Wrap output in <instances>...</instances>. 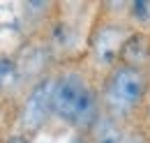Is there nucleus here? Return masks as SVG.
Masks as SVG:
<instances>
[{
    "label": "nucleus",
    "instance_id": "f257e3e1",
    "mask_svg": "<svg viewBox=\"0 0 150 143\" xmlns=\"http://www.w3.org/2000/svg\"><path fill=\"white\" fill-rule=\"evenodd\" d=\"M104 108L95 86L81 72H62L53 86V115L79 132H90Z\"/></svg>",
    "mask_w": 150,
    "mask_h": 143
},
{
    "label": "nucleus",
    "instance_id": "f03ea898",
    "mask_svg": "<svg viewBox=\"0 0 150 143\" xmlns=\"http://www.w3.org/2000/svg\"><path fill=\"white\" fill-rule=\"evenodd\" d=\"M148 92L150 83L146 69L120 62L113 69H109V74L104 76L99 99H102V108L106 115L118 118V120H127L143 106V102L148 99Z\"/></svg>",
    "mask_w": 150,
    "mask_h": 143
},
{
    "label": "nucleus",
    "instance_id": "7ed1b4c3",
    "mask_svg": "<svg viewBox=\"0 0 150 143\" xmlns=\"http://www.w3.org/2000/svg\"><path fill=\"white\" fill-rule=\"evenodd\" d=\"M132 33L118 21H104L95 28L90 35V55L99 67H109L113 69L115 65H120V53L122 46L127 42Z\"/></svg>",
    "mask_w": 150,
    "mask_h": 143
},
{
    "label": "nucleus",
    "instance_id": "20e7f679",
    "mask_svg": "<svg viewBox=\"0 0 150 143\" xmlns=\"http://www.w3.org/2000/svg\"><path fill=\"white\" fill-rule=\"evenodd\" d=\"M53 86H56V76L53 79L46 76L30 88L19 115L23 132H28V134L39 132L46 125V120L53 115Z\"/></svg>",
    "mask_w": 150,
    "mask_h": 143
},
{
    "label": "nucleus",
    "instance_id": "39448f33",
    "mask_svg": "<svg viewBox=\"0 0 150 143\" xmlns=\"http://www.w3.org/2000/svg\"><path fill=\"white\" fill-rule=\"evenodd\" d=\"M88 139L90 143H129V132L125 127V120L102 113L97 125L88 132Z\"/></svg>",
    "mask_w": 150,
    "mask_h": 143
},
{
    "label": "nucleus",
    "instance_id": "423d86ee",
    "mask_svg": "<svg viewBox=\"0 0 150 143\" xmlns=\"http://www.w3.org/2000/svg\"><path fill=\"white\" fill-rule=\"evenodd\" d=\"M120 62L122 65H129V67H139V69H146V65L150 62V35L148 33H132L122 46V53H120Z\"/></svg>",
    "mask_w": 150,
    "mask_h": 143
},
{
    "label": "nucleus",
    "instance_id": "0eeeda50",
    "mask_svg": "<svg viewBox=\"0 0 150 143\" xmlns=\"http://www.w3.org/2000/svg\"><path fill=\"white\" fill-rule=\"evenodd\" d=\"M129 16L134 21H139L141 25H148L150 23V2L146 0H136L129 5Z\"/></svg>",
    "mask_w": 150,
    "mask_h": 143
},
{
    "label": "nucleus",
    "instance_id": "6e6552de",
    "mask_svg": "<svg viewBox=\"0 0 150 143\" xmlns=\"http://www.w3.org/2000/svg\"><path fill=\"white\" fill-rule=\"evenodd\" d=\"M12 72H14V62H12L9 58L0 55V88L7 83V79L12 76Z\"/></svg>",
    "mask_w": 150,
    "mask_h": 143
},
{
    "label": "nucleus",
    "instance_id": "1a4fd4ad",
    "mask_svg": "<svg viewBox=\"0 0 150 143\" xmlns=\"http://www.w3.org/2000/svg\"><path fill=\"white\" fill-rule=\"evenodd\" d=\"M7 143H30V139H28L25 134H12V136L7 139Z\"/></svg>",
    "mask_w": 150,
    "mask_h": 143
},
{
    "label": "nucleus",
    "instance_id": "9d476101",
    "mask_svg": "<svg viewBox=\"0 0 150 143\" xmlns=\"http://www.w3.org/2000/svg\"><path fill=\"white\" fill-rule=\"evenodd\" d=\"M69 143H90V139H88V136H74Z\"/></svg>",
    "mask_w": 150,
    "mask_h": 143
},
{
    "label": "nucleus",
    "instance_id": "9b49d317",
    "mask_svg": "<svg viewBox=\"0 0 150 143\" xmlns=\"http://www.w3.org/2000/svg\"><path fill=\"white\" fill-rule=\"evenodd\" d=\"M148 118H150V99H148Z\"/></svg>",
    "mask_w": 150,
    "mask_h": 143
}]
</instances>
